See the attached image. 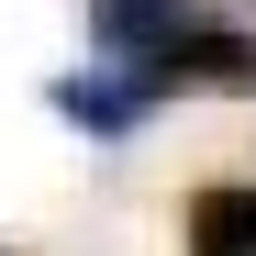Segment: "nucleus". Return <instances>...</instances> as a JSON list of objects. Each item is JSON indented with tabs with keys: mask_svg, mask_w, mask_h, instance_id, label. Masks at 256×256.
I'll return each instance as SVG.
<instances>
[{
	"mask_svg": "<svg viewBox=\"0 0 256 256\" xmlns=\"http://www.w3.org/2000/svg\"><path fill=\"white\" fill-rule=\"evenodd\" d=\"M134 78H145L156 100H178V90H190V100H256V34H234V22H190L178 45H156Z\"/></svg>",
	"mask_w": 256,
	"mask_h": 256,
	"instance_id": "nucleus-1",
	"label": "nucleus"
},
{
	"mask_svg": "<svg viewBox=\"0 0 256 256\" xmlns=\"http://www.w3.org/2000/svg\"><path fill=\"white\" fill-rule=\"evenodd\" d=\"M78 12H90V45L122 56V67H145L156 45H178L190 22H212L200 0H78Z\"/></svg>",
	"mask_w": 256,
	"mask_h": 256,
	"instance_id": "nucleus-2",
	"label": "nucleus"
},
{
	"mask_svg": "<svg viewBox=\"0 0 256 256\" xmlns=\"http://www.w3.org/2000/svg\"><path fill=\"white\" fill-rule=\"evenodd\" d=\"M178 245H190V256H256V178H212V190H190Z\"/></svg>",
	"mask_w": 256,
	"mask_h": 256,
	"instance_id": "nucleus-3",
	"label": "nucleus"
},
{
	"mask_svg": "<svg viewBox=\"0 0 256 256\" xmlns=\"http://www.w3.org/2000/svg\"><path fill=\"white\" fill-rule=\"evenodd\" d=\"M45 100H56V112L78 122V134H134V122L156 112V90H145L134 67H122V78H56Z\"/></svg>",
	"mask_w": 256,
	"mask_h": 256,
	"instance_id": "nucleus-4",
	"label": "nucleus"
},
{
	"mask_svg": "<svg viewBox=\"0 0 256 256\" xmlns=\"http://www.w3.org/2000/svg\"><path fill=\"white\" fill-rule=\"evenodd\" d=\"M0 256H12V245H0Z\"/></svg>",
	"mask_w": 256,
	"mask_h": 256,
	"instance_id": "nucleus-5",
	"label": "nucleus"
}]
</instances>
